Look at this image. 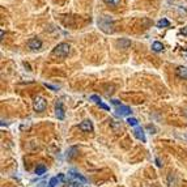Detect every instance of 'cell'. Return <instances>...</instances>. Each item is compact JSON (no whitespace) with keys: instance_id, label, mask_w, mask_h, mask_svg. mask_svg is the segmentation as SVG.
<instances>
[{"instance_id":"1","label":"cell","mask_w":187,"mask_h":187,"mask_svg":"<svg viewBox=\"0 0 187 187\" xmlns=\"http://www.w3.org/2000/svg\"><path fill=\"white\" fill-rule=\"evenodd\" d=\"M69 51H71V46L68 43L63 42V43H59L58 46L52 50V55L59 56V58H65V56H68Z\"/></svg>"},{"instance_id":"2","label":"cell","mask_w":187,"mask_h":187,"mask_svg":"<svg viewBox=\"0 0 187 187\" xmlns=\"http://www.w3.org/2000/svg\"><path fill=\"white\" fill-rule=\"evenodd\" d=\"M33 108L35 111H38V113H42V111L46 110L47 108V101L43 97H35L34 98V102H33Z\"/></svg>"},{"instance_id":"3","label":"cell","mask_w":187,"mask_h":187,"mask_svg":"<svg viewBox=\"0 0 187 187\" xmlns=\"http://www.w3.org/2000/svg\"><path fill=\"white\" fill-rule=\"evenodd\" d=\"M79 128L81 130V131H84V132H92L93 131V123L89 119H85V120H83V122L80 123Z\"/></svg>"},{"instance_id":"4","label":"cell","mask_w":187,"mask_h":187,"mask_svg":"<svg viewBox=\"0 0 187 187\" xmlns=\"http://www.w3.org/2000/svg\"><path fill=\"white\" fill-rule=\"evenodd\" d=\"M28 47L31 50H39L41 47H42V42H41V39H38V38H31L28 42Z\"/></svg>"},{"instance_id":"5","label":"cell","mask_w":187,"mask_h":187,"mask_svg":"<svg viewBox=\"0 0 187 187\" xmlns=\"http://www.w3.org/2000/svg\"><path fill=\"white\" fill-rule=\"evenodd\" d=\"M55 115H56V118L60 120L64 119V109H63V105H61L60 102L56 104V106H55Z\"/></svg>"},{"instance_id":"6","label":"cell","mask_w":187,"mask_h":187,"mask_svg":"<svg viewBox=\"0 0 187 187\" xmlns=\"http://www.w3.org/2000/svg\"><path fill=\"white\" fill-rule=\"evenodd\" d=\"M115 111H117L118 115H130V114H131V109H130L128 106H123V105L118 106Z\"/></svg>"},{"instance_id":"7","label":"cell","mask_w":187,"mask_h":187,"mask_svg":"<svg viewBox=\"0 0 187 187\" xmlns=\"http://www.w3.org/2000/svg\"><path fill=\"white\" fill-rule=\"evenodd\" d=\"M134 135H135L136 139H139V140H141L143 143H145V135H144V131H143V128H140V127H138V128H135V131H134Z\"/></svg>"},{"instance_id":"8","label":"cell","mask_w":187,"mask_h":187,"mask_svg":"<svg viewBox=\"0 0 187 187\" xmlns=\"http://www.w3.org/2000/svg\"><path fill=\"white\" fill-rule=\"evenodd\" d=\"M175 72H177V76L179 77V79H183V80L187 79V68L186 67H182V65H181V67L177 68Z\"/></svg>"},{"instance_id":"9","label":"cell","mask_w":187,"mask_h":187,"mask_svg":"<svg viewBox=\"0 0 187 187\" xmlns=\"http://www.w3.org/2000/svg\"><path fill=\"white\" fill-rule=\"evenodd\" d=\"M63 179H64V175L63 174H59L58 177H52L51 179H50V182H49V184H50L49 187H55L56 184H58L60 181H63Z\"/></svg>"},{"instance_id":"10","label":"cell","mask_w":187,"mask_h":187,"mask_svg":"<svg viewBox=\"0 0 187 187\" xmlns=\"http://www.w3.org/2000/svg\"><path fill=\"white\" fill-rule=\"evenodd\" d=\"M69 174H71V177H72V178H75V179H76L77 182H80V183H84V184L86 183V178H85V177H83V175H81V174H79V173L71 172Z\"/></svg>"},{"instance_id":"11","label":"cell","mask_w":187,"mask_h":187,"mask_svg":"<svg viewBox=\"0 0 187 187\" xmlns=\"http://www.w3.org/2000/svg\"><path fill=\"white\" fill-rule=\"evenodd\" d=\"M152 50L156 51V52L162 51V50H164V45L161 42H153V43H152Z\"/></svg>"},{"instance_id":"12","label":"cell","mask_w":187,"mask_h":187,"mask_svg":"<svg viewBox=\"0 0 187 187\" xmlns=\"http://www.w3.org/2000/svg\"><path fill=\"white\" fill-rule=\"evenodd\" d=\"M169 25H170V22L168 21L166 19H161L158 22H157V28H168Z\"/></svg>"},{"instance_id":"13","label":"cell","mask_w":187,"mask_h":187,"mask_svg":"<svg viewBox=\"0 0 187 187\" xmlns=\"http://www.w3.org/2000/svg\"><path fill=\"white\" fill-rule=\"evenodd\" d=\"M45 173H46V166L45 165H39L35 168V174L37 175H43Z\"/></svg>"},{"instance_id":"14","label":"cell","mask_w":187,"mask_h":187,"mask_svg":"<svg viewBox=\"0 0 187 187\" xmlns=\"http://www.w3.org/2000/svg\"><path fill=\"white\" fill-rule=\"evenodd\" d=\"M122 0H105V3L108 4V5H111V7H117L120 4Z\"/></svg>"},{"instance_id":"15","label":"cell","mask_w":187,"mask_h":187,"mask_svg":"<svg viewBox=\"0 0 187 187\" xmlns=\"http://www.w3.org/2000/svg\"><path fill=\"white\" fill-rule=\"evenodd\" d=\"M127 123H128L130 126H138V119L136 118H132V117H130L128 119H127Z\"/></svg>"},{"instance_id":"16","label":"cell","mask_w":187,"mask_h":187,"mask_svg":"<svg viewBox=\"0 0 187 187\" xmlns=\"http://www.w3.org/2000/svg\"><path fill=\"white\" fill-rule=\"evenodd\" d=\"M90 100H92L93 102H96V104H100V102H101V98H100L98 96H96V94L90 96Z\"/></svg>"},{"instance_id":"17","label":"cell","mask_w":187,"mask_h":187,"mask_svg":"<svg viewBox=\"0 0 187 187\" xmlns=\"http://www.w3.org/2000/svg\"><path fill=\"white\" fill-rule=\"evenodd\" d=\"M97 105H98V106H100V108H101V109H104V110H110V108H109V106H108V105H106V104H104V102H100V104H97Z\"/></svg>"},{"instance_id":"18","label":"cell","mask_w":187,"mask_h":187,"mask_svg":"<svg viewBox=\"0 0 187 187\" xmlns=\"http://www.w3.org/2000/svg\"><path fill=\"white\" fill-rule=\"evenodd\" d=\"M111 102H113L114 105H117V106H120V102L118 101V100H113V101H111Z\"/></svg>"}]
</instances>
